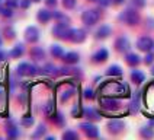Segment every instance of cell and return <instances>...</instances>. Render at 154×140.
Returning <instances> with one entry per match:
<instances>
[{"label":"cell","instance_id":"obj_23","mask_svg":"<svg viewBox=\"0 0 154 140\" xmlns=\"http://www.w3.org/2000/svg\"><path fill=\"white\" fill-rule=\"evenodd\" d=\"M86 96L87 98H93V92L92 91H86Z\"/></svg>","mask_w":154,"mask_h":140},{"label":"cell","instance_id":"obj_13","mask_svg":"<svg viewBox=\"0 0 154 140\" xmlns=\"http://www.w3.org/2000/svg\"><path fill=\"white\" fill-rule=\"evenodd\" d=\"M138 107H140V94L134 96V99H132V104H131V108H132V111H137Z\"/></svg>","mask_w":154,"mask_h":140},{"label":"cell","instance_id":"obj_17","mask_svg":"<svg viewBox=\"0 0 154 140\" xmlns=\"http://www.w3.org/2000/svg\"><path fill=\"white\" fill-rule=\"evenodd\" d=\"M39 19H41V21H48V19H50V15H48L45 10H41V13H39Z\"/></svg>","mask_w":154,"mask_h":140},{"label":"cell","instance_id":"obj_6","mask_svg":"<svg viewBox=\"0 0 154 140\" xmlns=\"http://www.w3.org/2000/svg\"><path fill=\"white\" fill-rule=\"evenodd\" d=\"M116 48H118V51H127L129 48V41L128 38H125V37H121L119 40L116 41Z\"/></svg>","mask_w":154,"mask_h":140},{"label":"cell","instance_id":"obj_11","mask_svg":"<svg viewBox=\"0 0 154 140\" xmlns=\"http://www.w3.org/2000/svg\"><path fill=\"white\" fill-rule=\"evenodd\" d=\"M111 34V28L106 25H103L99 31H97V37H102V38H105V37H108V35Z\"/></svg>","mask_w":154,"mask_h":140},{"label":"cell","instance_id":"obj_7","mask_svg":"<svg viewBox=\"0 0 154 140\" xmlns=\"http://www.w3.org/2000/svg\"><path fill=\"white\" fill-rule=\"evenodd\" d=\"M131 78H132V80H134L135 83H143L146 76H144V73H141L140 70H134V72L131 73Z\"/></svg>","mask_w":154,"mask_h":140},{"label":"cell","instance_id":"obj_16","mask_svg":"<svg viewBox=\"0 0 154 140\" xmlns=\"http://www.w3.org/2000/svg\"><path fill=\"white\" fill-rule=\"evenodd\" d=\"M66 61H69V63H76L77 61V54H67L66 56Z\"/></svg>","mask_w":154,"mask_h":140},{"label":"cell","instance_id":"obj_1","mask_svg":"<svg viewBox=\"0 0 154 140\" xmlns=\"http://www.w3.org/2000/svg\"><path fill=\"white\" fill-rule=\"evenodd\" d=\"M119 19L122 22H125L127 25H137L138 21H140V16H138L137 10H134V9H127V10L119 16Z\"/></svg>","mask_w":154,"mask_h":140},{"label":"cell","instance_id":"obj_9","mask_svg":"<svg viewBox=\"0 0 154 140\" xmlns=\"http://www.w3.org/2000/svg\"><path fill=\"white\" fill-rule=\"evenodd\" d=\"M127 63H128L129 66H137L138 63H140V57H138L137 54H128L127 56Z\"/></svg>","mask_w":154,"mask_h":140},{"label":"cell","instance_id":"obj_4","mask_svg":"<svg viewBox=\"0 0 154 140\" xmlns=\"http://www.w3.org/2000/svg\"><path fill=\"white\" fill-rule=\"evenodd\" d=\"M102 105L105 108H108V110H116L118 108V105L119 102L116 101V99H113V98H102Z\"/></svg>","mask_w":154,"mask_h":140},{"label":"cell","instance_id":"obj_27","mask_svg":"<svg viewBox=\"0 0 154 140\" xmlns=\"http://www.w3.org/2000/svg\"><path fill=\"white\" fill-rule=\"evenodd\" d=\"M151 73H153V75H154V67H153V70H151Z\"/></svg>","mask_w":154,"mask_h":140},{"label":"cell","instance_id":"obj_20","mask_svg":"<svg viewBox=\"0 0 154 140\" xmlns=\"http://www.w3.org/2000/svg\"><path fill=\"white\" fill-rule=\"evenodd\" d=\"M52 54H55V56H61V48L58 45H54L52 47Z\"/></svg>","mask_w":154,"mask_h":140},{"label":"cell","instance_id":"obj_28","mask_svg":"<svg viewBox=\"0 0 154 140\" xmlns=\"http://www.w3.org/2000/svg\"><path fill=\"white\" fill-rule=\"evenodd\" d=\"M35 2H38V0H35Z\"/></svg>","mask_w":154,"mask_h":140},{"label":"cell","instance_id":"obj_18","mask_svg":"<svg viewBox=\"0 0 154 140\" xmlns=\"http://www.w3.org/2000/svg\"><path fill=\"white\" fill-rule=\"evenodd\" d=\"M153 54H151V52H150V54H147L146 56V59H144V61H146V64H151V63H153Z\"/></svg>","mask_w":154,"mask_h":140},{"label":"cell","instance_id":"obj_19","mask_svg":"<svg viewBox=\"0 0 154 140\" xmlns=\"http://www.w3.org/2000/svg\"><path fill=\"white\" fill-rule=\"evenodd\" d=\"M132 2H134V5H135L137 8H144V5H146L144 0H132Z\"/></svg>","mask_w":154,"mask_h":140},{"label":"cell","instance_id":"obj_5","mask_svg":"<svg viewBox=\"0 0 154 140\" xmlns=\"http://www.w3.org/2000/svg\"><path fill=\"white\" fill-rule=\"evenodd\" d=\"M108 127H109V130L113 131V133H119V131L124 129V122L119 121V120H112V121L108 122Z\"/></svg>","mask_w":154,"mask_h":140},{"label":"cell","instance_id":"obj_14","mask_svg":"<svg viewBox=\"0 0 154 140\" xmlns=\"http://www.w3.org/2000/svg\"><path fill=\"white\" fill-rule=\"evenodd\" d=\"M28 38L29 40H32V41H35L38 37H36V29L35 28H31V29H28Z\"/></svg>","mask_w":154,"mask_h":140},{"label":"cell","instance_id":"obj_24","mask_svg":"<svg viewBox=\"0 0 154 140\" xmlns=\"http://www.w3.org/2000/svg\"><path fill=\"white\" fill-rule=\"evenodd\" d=\"M64 137H76V134L74 133H67V134H64Z\"/></svg>","mask_w":154,"mask_h":140},{"label":"cell","instance_id":"obj_26","mask_svg":"<svg viewBox=\"0 0 154 140\" xmlns=\"http://www.w3.org/2000/svg\"><path fill=\"white\" fill-rule=\"evenodd\" d=\"M115 2H116V3H122L124 0H115Z\"/></svg>","mask_w":154,"mask_h":140},{"label":"cell","instance_id":"obj_3","mask_svg":"<svg viewBox=\"0 0 154 140\" xmlns=\"http://www.w3.org/2000/svg\"><path fill=\"white\" fill-rule=\"evenodd\" d=\"M97 19H99V15L94 10H87V12H85V15H83V21H85V24H87V25L96 24Z\"/></svg>","mask_w":154,"mask_h":140},{"label":"cell","instance_id":"obj_8","mask_svg":"<svg viewBox=\"0 0 154 140\" xmlns=\"http://www.w3.org/2000/svg\"><path fill=\"white\" fill-rule=\"evenodd\" d=\"M82 127L85 129V131L90 137H96V136H97V130H96V127L92 126V124H82Z\"/></svg>","mask_w":154,"mask_h":140},{"label":"cell","instance_id":"obj_2","mask_svg":"<svg viewBox=\"0 0 154 140\" xmlns=\"http://www.w3.org/2000/svg\"><path fill=\"white\" fill-rule=\"evenodd\" d=\"M137 47L141 51H151L154 47V43L150 37H141L137 41Z\"/></svg>","mask_w":154,"mask_h":140},{"label":"cell","instance_id":"obj_12","mask_svg":"<svg viewBox=\"0 0 154 140\" xmlns=\"http://www.w3.org/2000/svg\"><path fill=\"white\" fill-rule=\"evenodd\" d=\"M108 75L109 76H121L122 75V70H121L119 66H112L109 72H108Z\"/></svg>","mask_w":154,"mask_h":140},{"label":"cell","instance_id":"obj_15","mask_svg":"<svg viewBox=\"0 0 154 140\" xmlns=\"http://www.w3.org/2000/svg\"><path fill=\"white\" fill-rule=\"evenodd\" d=\"M141 134H143V136H144V137H153L154 136V131L151 130V129H143V130H141Z\"/></svg>","mask_w":154,"mask_h":140},{"label":"cell","instance_id":"obj_21","mask_svg":"<svg viewBox=\"0 0 154 140\" xmlns=\"http://www.w3.org/2000/svg\"><path fill=\"white\" fill-rule=\"evenodd\" d=\"M64 6L66 8H73L74 6V0H64Z\"/></svg>","mask_w":154,"mask_h":140},{"label":"cell","instance_id":"obj_22","mask_svg":"<svg viewBox=\"0 0 154 140\" xmlns=\"http://www.w3.org/2000/svg\"><path fill=\"white\" fill-rule=\"evenodd\" d=\"M99 3H100L102 6H108V5H109V2H108V0H99Z\"/></svg>","mask_w":154,"mask_h":140},{"label":"cell","instance_id":"obj_10","mask_svg":"<svg viewBox=\"0 0 154 140\" xmlns=\"http://www.w3.org/2000/svg\"><path fill=\"white\" fill-rule=\"evenodd\" d=\"M94 59L96 61H105L108 59V51L106 50H100V51L96 52V56H94Z\"/></svg>","mask_w":154,"mask_h":140},{"label":"cell","instance_id":"obj_25","mask_svg":"<svg viewBox=\"0 0 154 140\" xmlns=\"http://www.w3.org/2000/svg\"><path fill=\"white\" fill-rule=\"evenodd\" d=\"M48 5H55V0H48Z\"/></svg>","mask_w":154,"mask_h":140}]
</instances>
